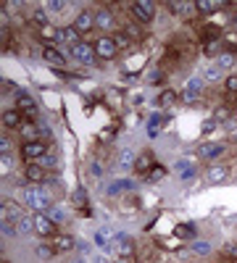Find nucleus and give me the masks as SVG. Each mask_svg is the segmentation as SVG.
Listing matches in <instances>:
<instances>
[{
    "label": "nucleus",
    "mask_w": 237,
    "mask_h": 263,
    "mask_svg": "<svg viewBox=\"0 0 237 263\" xmlns=\"http://www.w3.org/2000/svg\"><path fill=\"white\" fill-rule=\"evenodd\" d=\"M21 200H24V205L32 208L34 213H48L53 208V195L42 184H24V190H21Z\"/></svg>",
    "instance_id": "nucleus-1"
},
{
    "label": "nucleus",
    "mask_w": 237,
    "mask_h": 263,
    "mask_svg": "<svg viewBox=\"0 0 237 263\" xmlns=\"http://www.w3.org/2000/svg\"><path fill=\"white\" fill-rule=\"evenodd\" d=\"M132 18L137 24H150V21L156 18V3L153 0H135L132 3Z\"/></svg>",
    "instance_id": "nucleus-2"
},
{
    "label": "nucleus",
    "mask_w": 237,
    "mask_h": 263,
    "mask_svg": "<svg viewBox=\"0 0 237 263\" xmlns=\"http://www.w3.org/2000/svg\"><path fill=\"white\" fill-rule=\"evenodd\" d=\"M95 55L98 61H114L119 55V45H116V40L114 37H98L95 42Z\"/></svg>",
    "instance_id": "nucleus-3"
},
{
    "label": "nucleus",
    "mask_w": 237,
    "mask_h": 263,
    "mask_svg": "<svg viewBox=\"0 0 237 263\" xmlns=\"http://www.w3.org/2000/svg\"><path fill=\"white\" fill-rule=\"evenodd\" d=\"M69 55L77 61V63H82V66H90V63H95L98 61V55H95V45H90V42H77V45L69 50Z\"/></svg>",
    "instance_id": "nucleus-4"
},
{
    "label": "nucleus",
    "mask_w": 237,
    "mask_h": 263,
    "mask_svg": "<svg viewBox=\"0 0 237 263\" xmlns=\"http://www.w3.org/2000/svg\"><path fill=\"white\" fill-rule=\"evenodd\" d=\"M111 248L116 250L119 258H135V239L129 237V234H116Z\"/></svg>",
    "instance_id": "nucleus-5"
},
{
    "label": "nucleus",
    "mask_w": 237,
    "mask_h": 263,
    "mask_svg": "<svg viewBox=\"0 0 237 263\" xmlns=\"http://www.w3.org/2000/svg\"><path fill=\"white\" fill-rule=\"evenodd\" d=\"M48 153V147H45V142H40V140H34V142H24L21 145V156H24L29 163H37L42 156Z\"/></svg>",
    "instance_id": "nucleus-6"
},
{
    "label": "nucleus",
    "mask_w": 237,
    "mask_h": 263,
    "mask_svg": "<svg viewBox=\"0 0 237 263\" xmlns=\"http://www.w3.org/2000/svg\"><path fill=\"white\" fill-rule=\"evenodd\" d=\"M224 153H227V145H224V142H203V145L198 147V158L213 161V158H222Z\"/></svg>",
    "instance_id": "nucleus-7"
},
{
    "label": "nucleus",
    "mask_w": 237,
    "mask_h": 263,
    "mask_svg": "<svg viewBox=\"0 0 237 263\" xmlns=\"http://www.w3.org/2000/svg\"><path fill=\"white\" fill-rule=\"evenodd\" d=\"M34 232L40 237H56V224L48 213H34Z\"/></svg>",
    "instance_id": "nucleus-8"
},
{
    "label": "nucleus",
    "mask_w": 237,
    "mask_h": 263,
    "mask_svg": "<svg viewBox=\"0 0 237 263\" xmlns=\"http://www.w3.org/2000/svg\"><path fill=\"white\" fill-rule=\"evenodd\" d=\"M40 55H42V61H48L50 66H56V69H61V66L66 63V53L58 50L56 45H45V48L40 50Z\"/></svg>",
    "instance_id": "nucleus-9"
},
{
    "label": "nucleus",
    "mask_w": 237,
    "mask_h": 263,
    "mask_svg": "<svg viewBox=\"0 0 237 263\" xmlns=\"http://www.w3.org/2000/svg\"><path fill=\"white\" fill-rule=\"evenodd\" d=\"M21 216H24V213H21V208H19L16 203H11V200H3V208H0V221L13 227V224L19 221Z\"/></svg>",
    "instance_id": "nucleus-10"
},
{
    "label": "nucleus",
    "mask_w": 237,
    "mask_h": 263,
    "mask_svg": "<svg viewBox=\"0 0 237 263\" xmlns=\"http://www.w3.org/2000/svg\"><path fill=\"white\" fill-rule=\"evenodd\" d=\"M95 27L103 29V32H111V29L116 27V16H114V11H108V8L95 11Z\"/></svg>",
    "instance_id": "nucleus-11"
},
{
    "label": "nucleus",
    "mask_w": 237,
    "mask_h": 263,
    "mask_svg": "<svg viewBox=\"0 0 237 263\" xmlns=\"http://www.w3.org/2000/svg\"><path fill=\"white\" fill-rule=\"evenodd\" d=\"M200 95H203V79H200V77L187 79L185 90H182V100H198Z\"/></svg>",
    "instance_id": "nucleus-12"
},
{
    "label": "nucleus",
    "mask_w": 237,
    "mask_h": 263,
    "mask_svg": "<svg viewBox=\"0 0 237 263\" xmlns=\"http://www.w3.org/2000/svg\"><path fill=\"white\" fill-rule=\"evenodd\" d=\"M24 179H27L29 184H45V182H48V174H45V168H42L40 163H29V166L24 168Z\"/></svg>",
    "instance_id": "nucleus-13"
},
{
    "label": "nucleus",
    "mask_w": 237,
    "mask_h": 263,
    "mask_svg": "<svg viewBox=\"0 0 237 263\" xmlns=\"http://www.w3.org/2000/svg\"><path fill=\"white\" fill-rule=\"evenodd\" d=\"M77 42H82V40H79V32H77L74 27H63V29L58 32V45H61V48H69V50H71Z\"/></svg>",
    "instance_id": "nucleus-14"
},
{
    "label": "nucleus",
    "mask_w": 237,
    "mask_h": 263,
    "mask_svg": "<svg viewBox=\"0 0 237 263\" xmlns=\"http://www.w3.org/2000/svg\"><path fill=\"white\" fill-rule=\"evenodd\" d=\"M16 108H19L21 114H27V119H34L37 116V105H34V100L27 92H19L16 95Z\"/></svg>",
    "instance_id": "nucleus-15"
},
{
    "label": "nucleus",
    "mask_w": 237,
    "mask_h": 263,
    "mask_svg": "<svg viewBox=\"0 0 237 263\" xmlns=\"http://www.w3.org/2000/svg\"><path fill=\"white\" fill-rule=\"evenodd\" d=\"M224 179H229V166H211L208 171H206V182L208 184H219V182H224Z\"/></svg>",
    "instance_id": "nucleus-16"
},
{
    "label": "nucleus",
    "mask_w": 237,
    "mask_h": 263,
    "mask_svg": "<svg viewBox=\"0 0 237 263\" xmlns=\"http://www.w3.org/2000/svg\"><path fill=\"white\" fill-rule=\"evenodd\" d=\"M21 124H24V114H21L19 108H8V111L3 114V126L6 129H21Z\"/></svg>",
    "instance_id": "nucleus-17"
},
{
    "label": "nucleus",
    "mask_w": 237,
    "mask_h": 263,
    "mask_svg": "<svg viewBox=\"0 0 237 263\" xmlns=\"http://www.w3.org/2000/svg\"><path fill=\"white\" fill-rule=\"evenodd\" d=\"M95 27V13L93 11H82L79 16H77V21H74V29L82 34V32H90Z\"/></svg>",
    "instance_id": "nucleus-18"
},
{
    "label": "nucleus",
    "mask_w": 237,
    "mask_h": 263,
    "mask_svg": "<svg viewBox=\"0 0 237 263\" xmlns=\"http://www.w3.org/2000/svg\"><path fill=\"white\" fill-rule=\"evenodd\" d=\"M56 253H69V250H74L77 248V239L74 237H69V234H61V237H56Z\"/></svg>",
    "instance_id": "nucleus-19"
},
{
    "label": "nucleus",
    "mask_w": 237,
    "mask_h": 263,
    "mask_svg": "<svg viewBox=\"0 0 237 263\" xmlns=\"http://www.w3.org/2000/svg\"><path fill=\"white\" fill-rule=\"evenodd\" d=\"M13 229H16V234H32L34 232V216H21L13 224Z\"/></svg>",
    "instance_id": "nucleus-20"
},
{
    "label": "nucleus",
    "mask_w": 237,
    "mask_h": 263,
    "mask_svg": "<svg viewBox=\"0 0 237 263\" xmlns=\"http://www.w3.org/2000/svg\"><path fill=\"white\" fill-rule=\"evenodd\" d=\"M195 8L200 13H216L219 8H224L222 0H195Z\"/></svg>",
    "instance_id": "nucleus-21"
},
{
    "label": "nucleus",
    "mask_w": 237,
    "mask_h": 263,
    "mask_svg": "<svg viewBox=\"0 0 237 263\" xmlns=\"http://www.w3.org/2000/svg\"><path fill=\"white\" fill-rule=\"evenodd\" d=\"M95 245L103 248V250L111 248V245H114V232H111V229H98V232H95Z\"/></svg>",
    "instance_id": "nucleus-22"
},
{
    "label": "nucleus",
    "mask_w": 237,
    "mask_h": 263,
    "mask_svg": "<svg viewBox=\"0 0 237 263\" xmlns=\"http://www.w3.org/2000/svg\"><path fill=\"white\" fill-rule=\"evenodd\" d=\"M19 135L24 137V142H34L37 137H40V129L34 126V124H29V121H24L21 124V129H19Z\"/></svg>",
    "instance_id": "nucleus-23"
},
{
    "label": "nucleus",
    "mask_w": 237,
    "mask_h": 263,
    "mask_svg": "<svg viewBox=\"0 0 237 263\" xmlns=\"http://www.w3.org/2000/svg\"><path fill=\"white\" fill-rule=\"evenodd\" d=\"M156 163H153V153H142V156L137 158V163H135V171L137 174H145V171H150Z\"/></svg>",
    "instance_id": "nucleus-24"
},
{
    "label": "nucleus",
    "mask_w": 237,
    "mask_h": 263,
    "mask_svg": "<svg viewBox=\"0 0 237 263\" xmlns=\"http://www.w3.org/2000/svg\"><path fill=\"white\" fill-rule=\"evenodd\" d=\"M135 163H137V158H135V153L132 150H121L119 153V168H135Z\"/></svg>",
    "instance_id": "nucleus-25"
},
{
    "label": "nucleus",
    "mask_w": 237,
    "mask_h": 263,
    "mask_svg": "<svg viewBox=\"0 0 237 263\" xmlns=\"http://www.w3.org/2000/svg\"><path fill=\"white\" fill-rule=\"evenodd\" d=\"M58 32H61V29H56L53 24H48V27L40 29V40L48 42V45H53V42H58Z\"/></svg>",
    "instance_id": "nucleus-26"
},
{
    "label": "nucleus",
    "mask_w": 237,
    "mask_h": 263,
    "mask_svg": "<svg viewBox=\"0 0 237 263\" xmlns=\"http://www.w3.org/2000/svg\"><path fill=\"white\" fill-rule=\"evenodd\" d=\"M234 61H237V55L234 53H219L216 55V63H219V69H232V66H234Z\"/></svg>",
    "instance_id": "nucleus-27"
},
{
    "label": "nucleus",
    "mask_w": 237,
    "mask_h": 263,
    "mask_svg": "<svg viewBox=\"0 0 237 263\" xmlns=\"http://www.w3.org/2000/svg\"><path fill=\"white\" fill-rule=\"evenodd\" d=\"M174 13H190L192 8H195V3H177V0H171V3H166Z\"/></svg>",
    "instance_id": "nucleus-28"
},
{
    "label": "nucleus",
    "mask_w": 237,
    "mask_h": 263,
    "mask_svg": "<svg viewBox=\"0 0 237 263\" xmlns=\"http://www.w3.org/2000/svg\"><path fill=\"white\" fill-rule=\"evenodd\" d=\"M158 103H161L163 108H169V105H174V103H177V92H174V90H166V92H161Z\"/></svg>",
    "instance_id": "nucleus-29"
},
{
    "label": "nucleus",
    "mask_w": 237,
    "mask_h": 263,
    "mask_svg": "<svg viewBox=\"0 0 237 263\" xmlns=\"http://www.w3.org/2000/svg\"><path fill=\"white\" fill-rule=\"evenodd\" d=\"M37 163H40L42 168H56V166H58V158L53 156V153H45V156H42Z\"/></svg>",
    "instance_id": "nucleus-30"
},
{
    "label": "nucleus",
    "mask_w": 237,
    "mask_h": 263,
    "mask_svg": "<svg viewBox=\"0 0 237 263\" xmlns=\"http://www.w3.org/2000/svg\"><path fill=\"white\" fill-rule=\"evenodd\" d=\"M163 177H166V168H163V166H153V168L148 171V179H150V182H161Z\"/></svg>",
    "instance_id": "nucleus-31"
},
{
    "label": "nucleus",
    "mask_w": 237,
    "mask_h": 263,
    "mask_svg": "<svg viewBox=\"0 0 237 263\" xmlns=\"http://www.w3.org/2000/svg\"><path fill=\"white\" fill-rule=\"evenodd\" d=\"M32 21H34L40 29H42V27H48V16H45V11H40V8L32 11Z\"/></svg>",
    "instance_id": "nucleus-32"
},
{
    "label": "nucleus",
    "mask_w": 237,
    "mask_h": 263,
    "mask_svg": "<svg viewBox=\"0 0 237 263\" xmlns=\"http://www.w3.org/2000/svg\"><path fill=\"white\" fill-rule=\"evenodd\" d=\"M42 260H50L53 255H56V248H48V245H37V250H34Z\"/></svg>",
    "instance_id": "nucleus-33"
},
{
    "label": "nucleus",
    "mask_w": 237,
    "mask_h": 263,
    "mask_svg": "<svg viewBox=\"0 0 237 263\" xmlns=\"http://www.w3.org/2000/svg\"><path fill=\"white\" fill-rule=\"evenodd\" d=\"M190 250L198 253V255H208V253H211V242H192Z\"/></svg>",
    "instance_id": "nucleus-34"
},
{
    "label": "nucleus",
    "mask_w": 237,
    "mask_h": 263,
    "mask_svg": "<svg viewBox=\"0 0 237 263\" xmlns=\"http://www.w3.org/2000/svg\"><path fill=\"white\" fill-rule=\"evenodd\" d=\"M227 119H229V108H224V105L216 108V114H213V121H216V124H224Z\"/></svg>",
    "instance_id": "nucleus-35"
},
{
    "label": "nucleus",
    "mask_w": 237,
    "mask_h": 263,
    "mask_svg": "<svg viewBox=\"0 0 237 263\" xmlns=\"http://www.w3.org/2000/svg\"><path fill=\"white\" fill-rule=\"evenodd\" d=\"M48 216H50V221H53V224H61V221H63V211H61L58 205H53V208L48 211Z\"/></svg>",
    "instance_id": "nucleus-36"
},
{
    "label": "nucleus",
    "mask_w": 237,
    "mask_h": 263,
    "mask_svg": "<svg viewBox=\"0 0 237 263\" xmlns=\"http://www.w3.org/2000/svg\"><path fill=\"white\" fill-rule=\"evenodd\" d=\"M224 90H227L229 95H237V77H227V79H224Z\"/></svg>",
    "instance_id": "nucleus-37"
},
{
    "label": "nucleus",
    "mask_w": 237,
    "mask_h": 263,
    "mask_svg": "<svg viewBox=\"0 0 237 263\" xmlns=\"http://www.w3.org/2000/svg\"><path fill=\"white\" fill-rule=\"evenodd\" d=\"M74 203H77V205H84V203H87V190H84V187H79V190L74 192Z\"/></svg>",
    "instance_id": "nucleus-38"
},
{
    "label": "nucleus",
    "mask_w": 237,
    "mask_h": 263,
    "mask_svg": "<svg viewBox=\"0 0 237 263\" xmlns=\"http://www.w3.org/2000/svg\"><path fill=\"white\" fill-rule=\"evenodd\" d=\"M0 158H3V161H0V168H3V174H8V171H11V166H13L11 153H8V156H0Z\"/></svg>",
    "instance_id": "nucleus-39"
},
{
    "label": "nucleus",
    "mask_w": 237,
    "mask_h": 263,
    "mask_svg": "<svg viewBox=\"0 0 237 263\" xmlns=\"http://www.w3.org/2000/svg\"><path fill=\"white\" fill-rule=\"evenodd\" d=\"M224 253L232 255V258H237V242H227V245H224Z\"/></svg>",
    "instance_id": "nucleus-40"
},
{
    "label": "nucleus",
    "mask_w": 237,
    "mask_h": 263,
    "mask_svg": "<svg viewBox=\"0 0 237 263\" xmlns=\"http://www.w3.org/2000/svg\"><path fill=\"white\" fill-rule=\"evenodd\" d=\"M48 8H53V11H63V8H66V3H63V0H50Z\"/></svg>",
    "instance_id": "nucleus-41"
},
{
    "label": "nucleus",
    "mask_w": 237,
    "mask_h": 263,
    "mask_svg": "<svg viewBox=\"0 0 237 263\" xmlns=\"http://www.w3.org/2000/svg\"><path fill=\"white\" fill-rule=\"evenodd\" d=\"M0 150H3V156H8V153H11V140L8 137L0 140Z\"/></svg>",
    "instance_id": "nucleus-42"
},
{
    "label": "nucleus",
    "mask_w": 237,
    "mask_h": 263,
    "mask_svg": "<svg viewBox=\"0 0 237 263\" xmlns=\"http://www.w3.org/2000/svg\"><path fill=\"white\" fill-rule=\"evenodd\" d=\"M114 40H116V45H119V48H126V45H129V37H126V34H116Z\"/></svg>",
    "instance_id": "nucleus-43"
},
{
    "label": "nucleus",
    "mask_w": 237,
    "mask_h": 263,
    "mask_svg": "<svg viewBox=\"0 0 237 263\" xmlns=\"http://www.w3.org/2000/svg\"><path fill=\"white\" fill-rule=\"evenodd\" d=\"M206 79H208V82H216V79H219V69H208V71H206Z\"/></svg>",
    "instance_id": "nucleus-44"
},
{
    "label": "nucleus",
    "mask_w": 237,
    "mask_h": 263,
    "mask_svg": "<svg viewBox=\"0 0 237 263\" xmlns=\"http://www.w3.org/2000/svg\"><path fill=\"white\" fill-rule=\"evenodd\" d=\"M229 140H232V142H234V145H237V124H234V126H232V129H229Z\"/></svg>",
    "instance_id": "nucleus-45"
},
{
    "label": "nucleus",
    "mask_w": 237,
    "mask_h": 263,
    "mask_svg": "<svg viewBox=\"0 0 237 263\" xmlns=\"http://www.w3.org/2000/svg\"><path fill=\"white\" fill-rule=\"evenodd\" d=\"M190 232H192L190 227H177V234H182V237H185V234H190Z\"/></svg>",
    "instance_id": "nucleus-46"
},
{
    "label": "nucleus",
    "mask_w": 237,
    "mask_h": 263,
    "mask_svg": "<svg viewBox=\"0 0 237 263\" xmlns=\"http://www.w3.org/2000/svg\"><path fill=\"white\" fill-rule=\"evenodd\" d=\"M3 90H6V92H11V90H13V84H11L8 79H3Z\"/></svg>",
    "instance_id": "nucleus-47"
},
{
    "label": "nucleus",
    "mask_w": 237,
    "mask_h": 263,
    "mask_svg": "<svg viewBox=\"0 0 237 263\" xmlns=\"http://www.w3.org/2000/svg\"><path fill=\"white\" fill-rule=\"evenodd\" d=\"M114 263H135V258H116Z\"/></svg>",
    "instance_id": "nucleus-48"
},
{
    "label": "nucleus",
    "mask_w": 237,
    "mask_h": 263,
    "mask_svg": "<svg viewBox=\"0 0 237 263\" xmlns=\"http://www.w3.org/2000/svg\"><path fill=\"white\" fill-rule=\"evenodd\" d=\"M232 32H237V13L232 16Z\"/></svg>",
    "instance_id": "nucleus-49"
},
{
    "label": "nucleus",
    "mask_w": 237,
    "mask_h": 263,
    "mask_svg": "<svg viewBox=\"0 0 237 263\" xmlns=\"http://www.w3.org/2000/svg\"><path fill=\"white\" fill-rule=\"evenodd\" d=\"M71 263H87V260H84V258H77V260H71Z\"/></svg>",
    "instance_id": "nucleus-50"
},
{
    "label": "nucleus",
    "mask_w": 237,
    "mask_h": 263,
    "mask_svg": "<svg viewBox=\"0 0 237 263\" xmlns=\"http://www.w3.org/2000/svg\"><path fill=\"white\" fill-rule=\"evenodd\" d=\"M3 263H11V260H3Z\"/></svg>",
    "instance_id": "nucleus-51"
},
{
    "label": "nucleus",
    "mask_w": 237,
    "mask_h": 263,
    "mask_svg": "<svg viewBox=\"0 0 237 263\" xmlns=\"http://www.w3.org/2000/svg\"><path fill=\"white\" fill-rule=\"evenodd\" d=\"M234 116H237V111H234Z\"/></svg>",
    "instance_id": "nucleus-52"
}]
</instances>
